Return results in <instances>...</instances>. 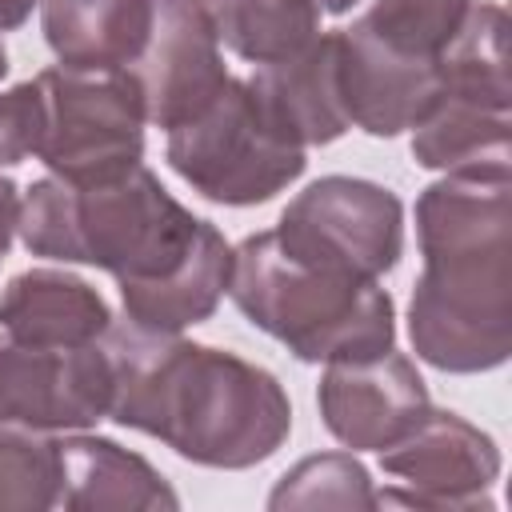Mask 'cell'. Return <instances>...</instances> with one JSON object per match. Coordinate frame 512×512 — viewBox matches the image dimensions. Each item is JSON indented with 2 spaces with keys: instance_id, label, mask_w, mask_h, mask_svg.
Returning <instances> with one entry per match:
<instances>
[{
  "instance_id": "1",
  "label": "cell",
  "mask_w": 512,
  "mask_h": 512,
  "mask_svg": "<svg viewBox=\"0 0 512 512\" xmlns=\"http://www.w3.org/2000/svg\"><path fill=\"white\" fill-rule=\"evenodd\" d=\"M104 352L112 364L108 420L156 436L180 460L240 472L276 456L292 432L284 384L236 352L136 324H112Z\"/></svg>"
},
{
  "instance_id": "2",
  "label": "cell",
  "mask_w": 512,
  "mask_h": 512,
  "mask_svg": "<svg viewBox=\"0 0 512 512\" xmlns=\"http://www.w3.org/2000/svg\"><path fill=\"white\" fill-rule=\"evenodd\" d=\"M424 272L408 300L412 352L452 376L512 352V172H444L416 196Z\"/></svg>"
},
{
  "instance_id": "26",
  "label": "cell",
  "mask_w": 512,
  "mask_h": 512,
  "mask_svg": "<svg viewBox=\"0 0 512 512\" xmlns=\"http://www.w3.org/2000/svg\"><path fill=\"white\" fill-rule=\"evenodd\" d=\"M360 0H316V8L320 12H328V16H344V12H352Z\"/></svg>"
},
{
  "instance_id": "6",
  "label": "cell",
  "mask_w": 512,
  "mask_h": 512,
  "mask_svg": "<svg viewBox=\"0 0 512 512\" xmlns=\"http://www.w3.org/2000/svg\"><path fill=\"white\" fill-rule=\"evenodd\" d=\"M164 156L192 192L228 208L264 204L308 168V148L288 140L252 84L236 76L200 116L168 128Z\"/></svg>"
},
{
  "instance_id": "19",
  "label": "cell",
  "mask_w": 512,
  "mask_h": 512,
  "mask_svg": "<svg viewBox=\"0 0 512 512\" xmlns=\"http://www.w3.org/2000/svg\"><path fill=\"white\" fill-rule=\"evenodd\" d=\"M220 44L264 68L304 52L320 36L316 0H204Z\"/></svg>"
},
{
  "instance_id": "10",
  "label": "cell",
  "mask_w": 512,
  "mask_h": 512,
  "mask_svg": "<svg viewBox=\"0 0 512 512\" xmlns=\"http://www.w3.org/2000/svg\"><path fill=\"white\" fill-rule=\"evenodd\" d=\"M112 364L104 340L84 348H36L0 336V428L84 432L108 420Z\"/></svg>"
},
{
  "instance_id": "20",
  "label": "cell",
  "mask_w": 512,
  "mask_h": 512,
  "mask_svg": "<svg viewBox=\"0 0 512 512\" xmlns=\"http://www.w3.org/2000/svg\"><path fill=\"white\" fill-rule=\"evenodd\" d=\"M476 4L480 0H372V8L352 24L388 52L440 64Z\"/></svg>"
},
{
  "instance_id": "24",
  "label": "cell",
  "mask_w": 512,
  "mask_h": 512,
  "mask_svg": "<svg viewBox=\"0 0 512 512\" xmlns=\"http://www.w3.org/2000/svg\"><path fill=\"white\" fill-rule=\"evenodd\" d=\"M20 200L24 192L16 188V180L0 176V260L8 256L12 240H16V228H20Z\"/></svg>"
},
{
  "instance_id": "5",
  "label": "cell",
  "mask_w": 512,
  "mask_h": 512,
  "mask_svg": "<svg viewBox=\"0 0 512 512\" xmlns=\"http://www.w3.org/2000/svg\"><path fill=\"white\" fill-rule=\"evenodd\" d=\"M508 12L476 4L440 60V92L412 124V156L428 172H512Z\"/></svg>"
},
{
  "instance_id": "12",
  "label": "cell",
  "mask_w": 512,
  "mask_h": 512,
  "mask_svg": "<svg viewBox=\"0 0 512 512\" xmlns=\"http://www.w3.org/2000/svg\"><path fill=\"white\" fill-rule=\"evenodd\" d=\"M316 404L324 428L352 452H384L432 408L424 376L396 348L324 364Z\"/></svg>"
},
{
  "instance_id": "13",
  "label": "cell",
  "mask_w": 512,
  "mask_h": 512,
  "mask_svg": "<svg viewBox=\"0 0 512 512\" xmlns=\"http://www.w3.org/2000/svg\"><path fill=\"white\" fill-rule=\"evenodd\" d=\"M340 104L352 128L368 136H400L428 112L440 92V64H420L388 52L356 24L336 32Z\"/></svg>"
},
{
  "instance_id": "18",
  "label": "cell",
  "mask_w": 512,
  "mask_h": 512,
  "mask_svg": "<svg viewBox=\"0 0 512 512\" xmlns=\"http://www.w3.org/2000/svg\"><path fill=\"white\" fill-rule=\"evenodd\" d=\"M228 276H232V244L212 220H200L196 244L188 248L176 272L152 284L120 288L124 316L144 332H184L216 312V304L228 292Z\"/></svg>"
},
{
  "instance_id": "15",
  "label": "cell",
  "mask_w": 512,
  "mask_h": 512,
  "mask_svg": "<svg viewBox=\"0 0 512 512\" xmlns=\"http://www.w3.org/2000/svg\"><path fill=\"white\" fill-rule=\"evenodd\" d=\"M248 84L260 96L264 112L276 120V128L300 148L332 144L352 128L340 104L336 32H320L304 52L256 68Z\"/></svg>"
},
{
  "instance_id": "4",
  "label": "cell",
  "mask_w": 512,
  "mask_h": 512,
  "mask_svg": "<svg viewBox=\"0 0 512 512\" xmlns=\"http://www.w3.org/2000/svg\"><path fill=\"white\" fill-rule=\"evenodd\" d=\"M228 296L252 328L280 340L304 364L396 348V304L380 280L300 260L272 228L232 248Z\"/></svg>"
},
{
  "instance_id": "23",
  "label": "cell",
  "mask_w": 512,
  "mask_h": 512,
  "mask_svg": "<svg viewBox=\"0 0 512 512\" xmlns=\"http://www.w3.org/2000/svg\"><path fill=\"white\" fill-rule=\"evenodd\" d=\"M40 124H44V104H40L36 80H24L0 92V168H12L36 156Z\"/></svg>"
},
{
  "instance_id": "17",
  "label": "cell",
  "mask_w": 512,
  "mask_h": 512,
  "mask_svg": "<svg viewBox=\"0 0 512 512\" xmlns=\"http://www.w3.org/2000/svg\"><path fill=\"white\" fill-rule=\"evenodd\" d=\"M152 28V0H40V32L64 68H132Z\"/></svg>"
},
{
  "instance_id": "9",
  "label": "cell",
  "mask_w": 512,
  "mask_h": 512,
  "mask_svg": "<svg viewBox=\"0 0 512 512\" xmlns=\"http://www.w3.org/2000/svg\"><path fill=\"white\" fill-rule=\"evenodd\" d=\"M380 468L404 488L376 492V508H496V440L448 408H428L420 424L380 452Z\"/></svg>"
},
{
  "instance_id": "16",
  "label": "cell",
  "mask_w": 512,
  "mask_h": 512,
  "mask_svg": "<svg viewBox=\"0 0 512 512\" xmlns=\"http://www.w3.org/2000/svg\"><path fill=\"white\" fill-rule=\"evenodd\" d=\"M56 508L68 512H160L180 508L176 488L136 452L120 448L108 436L68 432L60 436V500Z\"/></svg>"
},
{
  "instance_id": "8",
  "label": "cell",
  "mask_w": 512,
  "mask_h": 512,
  "mask_svg": "<svg viewBox=\"0 0 512 512\" xmlns=\"http://www.w3.org/2000/svg\"><path fill=\"white\" fill-rule=\"evenodd\" d=\"M272 232L300 260L380 280L404 252V204L376 180L320 176L288 200Z\"/></svg>"
},
{
  "instance_id": "21",
  "label": "cell",
  "mask_w": 512,
  "mask_h": 512,
  "mask_svg": "<svg viewBox=\"0 0 512 512\" xmlns=\"http://www.w3.org/2000/svg\"><path fill=\"white\" fill-rule=\"evenodd\" d=\"M268 508H376V488L368 468L352 452L304 456L268 492Z\"/></svg>"
},
{
  "instance_id": "27",
  "label": "cell",
  "mask_w": 512,
  "mask_h": 512,
  "mask_svg": "<svg viewBox=\"0 0 512 512\" xmlns=\"http://www.w3.org/2000/svg\"><path fill=\"white\" fill-rule=\"evenodd\" d=\"M4 72H8V48H4V40H0V80H4Z\"/></svg>"
},
{
  "instance_id": "14",
  "label": "cell",
  "mask_w": 512,
  "mask_h": 512,
  "mask_svg": "<svg viewBox=\"0 0 512 512\" xmlns=\"http://www.w3.org/2000/svg\"><path fill=\"white\" fill-rule=\"evenodd\" d=\"M4 336L36 348H84L112 328L108 300L80 276L60 268L16 272L0 292Z\"/></svg>"
},
{
  "instance_id": "25",
  "label": "cell",
  "mask_w": 512,
  "mask_h": 512,
  "mask_svg": "<svg viewBox=\"0 0 512 512\" xmlns=\"http://www.w3.org/2000/svg\"><path fill=\"white\" fill-rule=\"evenodd\" d=\"M36 4H40V0H0V32L20 28V24L32 16Z\"/></svg>"
},
{
  "instance_id": "11",
  "label": "cell",
  "mask_w": 512,
  "mask_h": 512,
  "mask_svg": "<svg viewBox=\"0 0 512 512\" xmlns=\"http://www.w3.org/2000/svg\"><path fill=\"white\" fill-rule=\"evenodd\" d=\"M148 124L176 128L200 116L228 84L220 36L204 0H152V28L132 64Z\"/></svg>"
},
{
  "instance_id": "3",
  "label": "cell",
  "mask_w": 512,
  "mask_h": 512,
  "mask_svg": "<svg viewBox=\"0 0 512 512\" xmlns=\"http://www.w3.org/2000/svg\"><path fill=\"white\" fill-rule=\"evenodd\" d=\"M196 232L200 216H192L148 164L88 184L48 172L28 184L16 228L32 256L104 268L116 276V288L176 272Z\"/></svg>"
},
{
  "instance_id": "22",
  "label": "cell",
  "mask_w": 512,
  "mask_h": 512,
  "mask_svg": "<svg viewBox=\"0 0 512 512\" xmlns=\"http://www.w3.org/2000/svg\"><path fill=\"white\" fill-rule=\"evenodd\" d=\"M60 500V440L36 428H0V512H40Z\"/></svg>"
},
{
  "instance_id": "7",
  "label": "cell",
  "mask_w": 512,
  "mask_h": 512,
  "mask_svg": "<svg viewBox=\"0 0 512 512\" xmlns=\"http://www.w3.org/2000/svg\"><path fill=\"white\" fill-rule=\"evenodd\" d=\"M44 124L36 156L72 184L108 180L144 164V92L132 68H44L36 76Z\"/></svg>"
}]
</instances>
